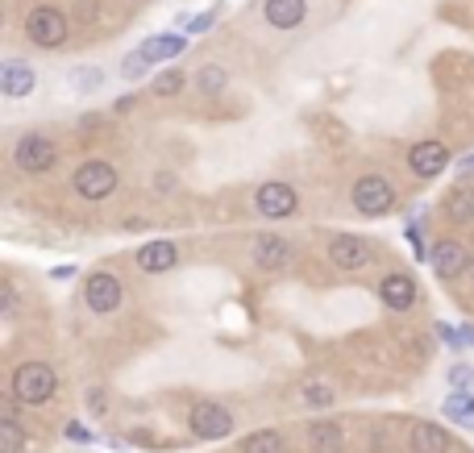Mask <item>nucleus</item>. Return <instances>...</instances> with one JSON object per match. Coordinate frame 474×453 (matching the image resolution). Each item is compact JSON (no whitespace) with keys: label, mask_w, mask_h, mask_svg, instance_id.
Listing matches in <instances>:
<instances>
[{"label":"nucleus","mask_w":474,"mask_h":453,"mask_svg":"<svg viewBox=\"0 0 474 453\" xmlns=\"http://www.w3.org/2000/svg\"><path fill=\"white\" fill-rule=\"evenodd\" d=\"M71 275H76V267H71V262H67V267H54V270H50V279H54V283L71 279Z\"/></svg>","instance_id":"nucleus-35"},{"label":"nucleus","mask_w":474,"mask_h":453,"mask_svg":"<svg viewBox=\"0 0 474 453\" xmlns=\"http://www.w3.org/2000/svg\"><path fill=\"white\" fill-rule=\"evenodd\" d=\"M0 295H5V304H0V308H5V316H13V313H17V292H13V283H5V287H0Z\"/></svg>","instance_id":"nucleus-34"},{"label":"nucleus","mask_w":474,"mask_h":453,"mask_svg":"<svg viewBox=\"0 0 474 453\" xmlns=\"http://www.w3.org/2000/svg\"><path fill=\"white\" fill-rule=\"evenodd\" d=\"M59 391V375H54L50 362H22V367L9 375V395L25 408H42L54 400Z\"/></svg>","instance_id":"nucleus-1"},{"label":"nucleus","mask_w":474,"mask_h":453,"mask_svg":"<svg viewBox=\"0 0 474 453\" xmlns=\"http://www.w3.org/2000/svg\"><path fill=\"white\" fill-rule=\"evenodd\" d=\"M442 416L450 424H458V429H474V395L470 391H453V395H445Z\"/></svg>","instance_id":"nucleus-20"},{"label":"nucleus","mask_w":474,"mask_h":453,"mask_svg":"<svg viewBox=\"0 0 474 453\" xmlns=\"http://www.w3.org/2000/svg\"><path fill=\"white\" fill-rule=\"evenodd\" d=\"M370 258H375V246L367 238H358V233H333L329 238V262L337 270H345V275L370 267Z\"/></svg>","instance_id":"nucleus-8"},{"label":"nucleus","mask_w":474,"mask_h":453,"mask_svg":"<svg viewBox=\"0 0 474 453\" xmlns=\"http://www.w3.org/2000/svg\"><path fill=\"white\" fill-rule=\"evenodd\" d=\"M146 71H150V59H146V54H141V50L125 54V63H121V76L130 79V84H133V79H141Z\"/></svg>","instance_id":"nucleus-26"},{"label":"nucleus","mask_w":474,"mask_h":453,"mask_svg":"<svg viewBox=\"0 0 474 453\" xmlns=\"http://www.w3.org/2000/svg\"><path fill=\"white\" fill-rule=\"evenodd\" d=\"M291 258H296V249H291V241H283L279 233H262V238L254 241V267L259 270H283Z\"/></svg>","instance_id":"nucleus-15"},{"label":"nucleus","mask_w":474,"mask_h":453,"mask_svg":"<svg viewBox=\"0 0 474 453\" xmlns=\"http://www.w3.org/2000/svg\"><path fill=\"white\" fill-rule=\"evenodd\" d=\"M179 87H184V76L179 71H162L154 79V96H179Z\"/></svg>","instance_id":"nucleus-28"},{"label":"nucleus","mask_w":474,"mask_h":453,"mask_svg":"<svg viewBox=\"0 0 474 453\" xmlns=\"http://www.w3.org/2000/svg\"><path fill=\"white\" fill-rule=\"evenodd\" d=\"M187 429H192V437H200V441H221V437H229V432L237 429V421L225 403L200 400L192 412H187Z\"/></svg>","instance_id":"nucleus-6"},{"label":"nucleus","mask_w":474,"mask_h":453,"mask_svg":"<svg viewBox=\"0 0 474 453\" xmlns=\"http://www.w3.org/2000/svg\"><path fill=\"white\" fill-rule=\"evenodd\" d=\"M445 378H450L453 391H474V367H466V362H453Z\"/></svg>","instance_id":"nucleus-27"},{"label":"nucleus","mask_w":474,"mask_h":453,"mask_svg":"<svg viewBox=\"0 0 474 453\" xmlns=\"http://www.w3.org/2000/svg\"><path fill=\"white\" fill-rule=\"evenodd\" d=\"M254 208H259L267 221H287L296 208H300V192L291 184H279V179H270L254 192Z\"/></svg>","instance_id":"nucleus-9"},{"label":"nucleus","mask_w":474,"mask_h":453,"mask_svg":"<svg viewBox=\"0 0 474 453\" xmlns=\"http://www.w3.org/2000/svg\"><path fill=\"white\" fill-rule=\"evenodd\" d=\"M378 300H383V308H391V313H412V308L421 304V287H416V279H412L408 270H391V275H383V283H378Z\"/></svg>","instance_id":"nucleus-11"},{"label":"nucleus","mask_w":474,"mask_h":453,"mask_svg":"<svg viewBox=\"0 0 474 453\" xmlns=\"http://www.w3.org/2000/svg\"><path fill=\"white\" fill-rule=\"evenodd\" d=\"M133 262H138L141 275H167V270L179 262V249H175L171 241H146V246L133 254Z\"/></svg>","instance_id":"nucleus-16"},{"label":"nucleus","mask_w":474,"mask_h":453,"mask_svg":"<svg viewBox=\"0 0 474 453\" xmlns=\"http://www.w3.org/2000/svg\"><path fill=\"white\" fill-rule=\"evenodd\" d=\"M445 162H450V150H445V141H416L408 150V171L416 179H437L445 171Z\"/></svg>","instance_id":"nucleus-12"},{"label":"nucleus","mask_w":474,"mask_h":453,"mask_svg":"<svg viewBox=\"0 0 474 453\" xmlns=\"http://www.w3.org/2000/svg\"><path fill=\"white\" fill-rule=\"evenodd\" d=\"M458 337H462V349H474V324H462Z\"/></svg>","instance_id":"nucleus-36"},{"label":"nucleus","mask_w":474,"mask_h":453,"mask_svg":"<svg viewBox=\"0 0 474 453\" xmlns=\"http://www.w3.org/2000/svg\"><path fill=\"white\" fill-rule=\"evenodd\" d=\"M462 171H474V154H466L462 159Z\"/></svg>","instance_id":"nucleus-37"},{"label":"nucleus","mask_w":474,"mask_h":453,"mask_svg":"<svg viewBox=\"0 0 474 453\" xmlns=\"http://www.w3.org/2000/svg\"><path fill=\"white\" fill-rule=\"evenodd\" d=\"M67 33H71V25H67V17L54 5H38L25 17V38L33 46H42V50H59L67 42Z\"/></svg>","instance_id":"nucleus-4"},{"label":"nucleus","mask_w":474,"mask_h":453,"mask_svg":"<svg viewBox=\"0 0 474 453\" xmlns=\"http://www.w3.org/2000/svg\"><path fill=\"white\" fill-rule=\"evenodd\" d=\"M175 187H179V179H175L171 171H154V192H159V195L175 192Z\"/></svg>","instance_id":"nucleus-33"},{"label":"nucleus","mask_w":474,"mask_h":453,"mask_svg":"<svg viewBox=\"0 0 474 453\" xmlns=\"http://www.w3.org/2000/svg\"><path fill=\"white\" fill-rule=\"evenodd\" d=\"M225 84H229V71H225V67H216V63L200 67V76H196L200 96H221V92H225Z\"/></svg>","instance_id":"nucleus-25"},{"label":"nucleus","mask_w":474,"mask_h":453,"mask_svg":"<svg viewBox=\"0 0 474 453\" xmlns=\"http://www.w3.org/2000/svg\"><path fill=\"white\" fill-rule=\"evenodd\" d=\"M121 300H125V287H121V279L113 275V270H92V275L84 279V304L96 316L117 313Z\"/></svg>","instance_id":"nucleus-7"},{"label":"nucleus","mask_w":474,"mask_h":453,"mask_svg":"<svg viewBox=\"0 0 474 453\" xmlns=\"http://www.w3.org/2000/svg\"><path fill=\"white\" fill-rule=\"evenodd\" d=\"M84 403H87V412H92L96 421H105V416H108V395L100 387H87L84 391Z\"/></svg>","instance_id":"nucleus-29"},{"label":"nucleus","mask_w":474,"mask_h":453,"mask_svg":"<svg viewBox=\"0 0 474 453\" xmlns=\"http://www.w3.org/2000/svg\"><path fill=\"white\" fill-rule=\"evenodd\" d=\"M100 84H105V71H79V76H76L79 92H92V87H100Z\"/></svg>","instance_id":"nucleus-31"},{"label":"nucleus","mask_w":474,"mask_h":453,"mask_svg":"<svg viewBox=\"0 0 474 453\" xmlns=\"http://www.w3.org/2000/svg\"><path fill=\"white\" fill-rule=\"evenodd\" d=\"M466 275H470V279H474V246H470V270H466Z\"/></svg>","instance_id":"nucleus-38"},{"label":"nucleus","mask_w":474,"mask_h":453,"mask_svg":"<svg viewBox=\"0 0 474 453\" xmlns=\"http://www.w3.org/2000/svg\"><path fill=\"white\" fill-rule=\"evenodd\" d=\"M33 87H38V71H33L30 63H22V59H9V63L0 67V92H5L9 100L30 96Z\"/></svg>","instance_id":"nucleus-13"},{"label":"nucleus","mask_w":474,"mask_h":453,"mask_svg":"<svg viewBox=\"0 0 474 453\" xmlns=\"http://www.w3.org/2000/svg\"><path fill=\"white\" fill-rule=\"evenodd\" d=\"M450 429H442L437 421H416L408 429V449L412 453H450Z\"/></svg>","instance_id":"nucleus-14"},{"label":"nucleus","mask_w":474,"mask_h":453,"mask_svg":"<svg viewBox=\"0 0 474 453\" xmlns=\"http://www.w3.org/2000/svg\"><path fill=\"white\" fill-rule=\"evenodd\" d=\"M300 403L313 412H324L337 403V387L333 383H324V378H308V383H300Z\"/></svg>","instance_id":"nucleus-22"},{"label":"nucleus","mask_w":474,"mask_h":453,"mask_svg":"<svg viewBox=\"0 0 474 453\" xmlns=\"http://www.w3.org/2000/svg\"><path fill=\"white\" fill-rule=\"evenodd\" d=\"M150 63H167V59H179L184 54V38L179 33H159V38H146V42L138 46Z\"/></svg>","instance_id":"nucleus-21"},{"label":"nucleus","mask_w":474,"mask_h":453,"mask_svg":"<svg viewBox=\"0 0 474 453\" xmlns=\"http://www.w3.org/2000/svg\"><path fill=\"white\" fill-rule=\"evenodd\" d=\"M445 216L453 225H474V187H453L445 195Z\"/></svg>","instance_id":"nucleus-24"},{"label":"nucleus","mask_w":474,"mask_h":453,"mask_svg":"<svg viewBox=\"0 0 474 453\" xmlns=\"http://www.w3.org/2000/svg\"><path fill=\"white\" fill-rule=\"evenodd\" d=\"M71 187H76L79 200L100 204V200H108V195L117 192V167L108 159H84L76 167V175H71Z\"/></svg>","instance_id":"nucleus-2"},{"label":"nucleus","mask_w":474,"mask_h":453,"mask_svg":"<svg viewBox=\"0 0 474 453\" xmlns=\"http://www.w3.org/2000/svg\"><path fill=\"white\" fill-rule=\"evenodd\" d=\"M262 17H267L270 30H296L308 17V0H267Z\"/></svg>","instance_id":"nucleus-17"},{"label":"nucleus","mask_w":474,"mask_h":453,"mask_svg":"<svg viewBox=\"0 0 474 453\" xmlns=\"http://www.w3.org/2000/svg\"><path fill=\"white\" fill-rule=\"evenodd\" d=\"M213 25H216V9L200 13V17H184V30H187V33H208Z\"/></svg>","instance_id":"nucleus-30"},{"label":"nucleus","mask_w":474,"mask_h":453,"mask_svg":"<svg viewBox=\"0 0 474 453\" xmlns=\"http://www.w3.org/2000/svg\"><path fill=\"white\" fill-rule=\"evenodd\" d=\"M25 449V424L17 421V400H5L0 408V453H22Z\"/></svg>","instance_id":"nucleus-18"},{"label":"nucleus","mask_w":474,"mask_h":453,"mask_svg":"<svg viewBox=\"0 0 474 453\" xmlns=\"http://www.w3.org/2000/svg\"><path fill=\"white\" fill-rule=\"evenodd\" d=\"M13 162H17L22 175H46L59 162V146L46 133H22L17 146H13Z\"/></svg>","instance_id":"nucleus-5"},{"label":"nucleus","mask_w":474,"mask_h":453,"mask_svg":"<svg viewBox=\"0 0 474 453\" xmlns=\"http://www.w3.org/2000/svg\"><path fill=\"white\" fill-rule=\"evenodd\" d=\"M63 432L71 437V441H79V445H92V441H96V437H92V432H87L79 421H67V429H63Z\"/></svg>","instance_id":"nucleus-32"},{"label":"nucleus","mask_w":474,"mask_h":453,"mask_svg":"<svg viewBox=\"0 0 474 453\" xmlns=\"http://www.w3.org/2000/svg\"><path fill=\"white\" fill-rule=\"evenodd\" d=\"M237 453H287V437L279 429H259L237 445Z\"/></svg>","instance_id":"nucleus-23"},{"label":"nucleus","mask_w":474,"mask_h":453,"mask_svg":"<svg viewBox=\"0 0 474 453\" xmlns=\"http://www.w3.org/2000/svg\"><path fill=\"white\" fill-rule=\"evenodd\" d=\"M308 445H313V453H342L345 429L337 421H313L308 424Z\"/></svg>","instance_id":"nucleus-19"},{"label":"nucleus","mask_w":474,"mask_h":453,"mask_svg":"<svg viewBox=\"0 0 474 453\" xmlns=\"http://www.w3.org/2000/svg\"><path fill=\"white\" fill-rule=\"evenodd\" d=\"M350 204H354V213H362V216H387L391 208H396V187H391V179L370 171L350 187Z\"/></svg>","instance_id":"nucleus-3"},{"label":"nucleus","mask_w":474,"mask_h":453,"mask_svg":"<svg viewBox=\"0 0 474 453\" xmlns=\"http://www.w3.org/2000/svg\"><path fill=\"white\" fill-rule=\"evenodd\" d=\"M429 267L437 279L453 283L458 275H466L470 270V249L462 246V241H453V238H442V241H433L429 249Z\"/></svg>","instance_id":"nucleus-10"}]
</instances>
